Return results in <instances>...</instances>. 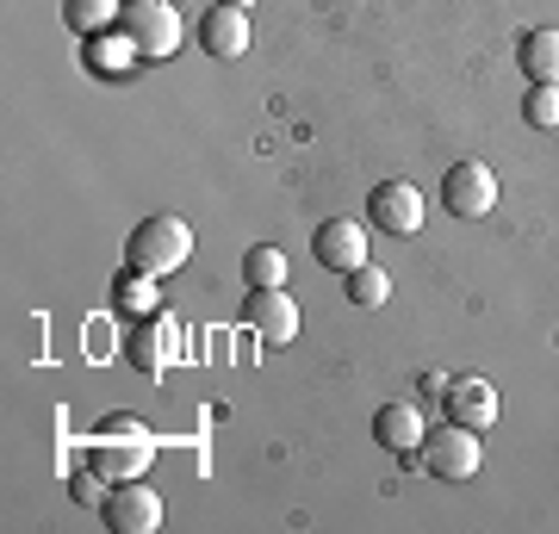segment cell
<instances>
[{"instance_id":"6da1fadb","label":"cell","mask_w":559,"mask_h":534,"mask_svg":"<svg viewBox=\"0 0 559 534\" xmlns=\"http://www.w3.org/2000/svg\"><path fill=\"white\" fill-rule=\"evenodd\" d=\"M187 256H193V224L175 218V212L143 218L138 230H131V242H124V268H138V274H150V280L187 268Z\"/></svg>"},{"instance_id":"7a4b0ae2","label":"cell","mask_w":559,"mask_h":534,"mask_svg":"<svg viewBox=\"0 0 559 534\" xmlns=\"http://www.w3.org/2000/svg\"><path fill=\"white\" fill-rule=\"evenodd\" d=\"M150 454H156V441H150V429H143L138 416H112V423H100V436L87 448V466L106 485H124V478H138L150 466Z\"/></svg>"},{"instance_id":"3957f363","label":"cell","mask_w":559,"mask_h":534,"mask_svg":"<svg viewBox=\"0 0 559 534\" xmlns=\"http://www.w3.org/2000/svg\"><path fill=\"white\" fill-rule=\"evenodd\" d=\"M124 38L138 44L143 62L175 57L180 50V7L175 0H124Z\"/></svg>"},{"instance_id":"277c9868","label":"cell","mask_w":559,"mask_h":534,"mask_svg":"<svg viewBox=\"0 0 559 534\" xmlns=\"http://www.w3.org/2000/svg\"><path fill=\"white\" fill-rule=\"evenodd\" d=\"M423 466L436 478H448V485H460V478H473L479 473V429H466V423H441V429H429L423 436Z\"/></svg>"},{"instance_id":"5b68a950","label":"cell","mask_w":559,"mask_h":534,"mask_svg":"<svg viewBox=\"0 0 559 534\" xmlns=\"http://www.w3.org/2000/svg\"><path fill=\"white\" fill-rule=\"evenodd\" d=\"M311 256L330 268V274H355L373 261V242H367V224L360 218H323L318 237H311Z\"/></svg>"},{"instance_id":"8992f818","label":"cell","mask_w":559,"mask_h":534,"mask_svg":"<svg viewBox=\"0 0 559 534\" xmlns=\"http://www.w3.org/2000/svg\"><path fill=\"white\" fill-rule=\"evenodd\" d=\"M441 199H448L454 218H485V212L498 205V175H491L485 162H454L448 180H441Z\"/></svg>"},{"instance_id":"52a82bcc","label":"cell","mask_w":559,"mask_h":534,"mask_svg":"<svg viewBox=\"0 0 559 534\" xmlns=\"http://www.w3.org/2000/svg\"><path fill=\"white\" fill-rule=\"evenodd\" d=\"M242 323L261 336V348H286V342L299 336V305L286 298V286H267V293H249Z\"/></svg>"},{"instance_id":"ba28073f","label":"cell","mask_w":559,"mask_h":534,"mask_svg":"<svg viewBox=\"0 0 559 534\" xmlns=\"http://www.w3.org/2000/svg\"><path fill=\"white\" fill-rule=\"evenodd\" d=\"M367 218L380 224L385 237H417L423 230V193L411 180H380L367 199Z\"/></svg>"},{"instance_id":"9c48e42d","label":"cell","mask_w":559,"mask_h":534,"mask_svg":"<svg viewBox=\"0 0 559 534\" xmlns=\"http://www.w3.org/2000/svg\"><path fill=\"white\" fill-rule=\"evenodd\" d=\"M106 510V529L112 534H156L162 529V497L150 491V485H112V497L100 503Z\"/></svg>"},{"instance_id":"30bf717a","label":"cell","mask_w":559,"mask_h":534,"mask_svg":"<svg viewBox=\"0 0 559 534\" xmlns=\"http://www.w3.org/2000/svg\"><path fill=\"white\" fill-rule=\"evenodd\" d=\"M175 342H180V323L175 317H162V311H143V323L131 330V367L138 373H150V379H162V367L175 360Z\"/></svg>"},{"instance_id":"8fae6325","label":"cell","mask_w":559,"mask_h":534,"mask_svg":"<svg viewBox=\"0 0 559 534\" xmlns=\"http://www.w3.org/2000/svg\"><path fill=\"white\" fill-rule=\"evenodd\" d=\"M423 411L411 404V397H392V404H380L373 411V441H380L385 454H399V460H411V454H423Z\"/></svg>"},{"instance_id":"7c38bea8","label":"cell","mask_w":559,"mask_h":534,"mask_svg":"<svg viewBox=\"0 0 559 534\" xmlns=\"http://www.w3.org/2000/svg\"><path fill=\"white\" fill-rule=\"evenodd\" d=\"M441 404H448V423H466V429H491L498 423V392L485 379H448Z\"/></svg>"},{"instance_id":"4fadbf2b","label":"cell","mask_w":559,"mask_h":534,"mask_svg":"<svg viewBox=\"0 0 559 534\" xmlns=\"http://www.w3.org/2000/svg\"><path fill=\"white\" fill-rule=\"evenodd\" d=\"M200 44L212 50V57L237 62L242 50H249V13H242V7H212V13L200 20Z\"/></svg>"},{"instance_id":"5bb4252c","label":"cell","mask_w":559,"mask_h":534,"mask_svg":"<svg viewBox=\"0 0 559 534\" xmlns=\"http://www.w3.org/2000/svg\"><path fill=\"white\" fill-rule=\"evenodd\" d=\"M516 57H522V75H528V81H547V87H559V25H540V32H528Z\"/></svg>"},{"instance_id":"9a60e30c","label":"cell","mask_w":559,"mask_h":534,"mask_svg":"<svg viewBox=\"0 0 559 534\" xmlns=\"http://www.w3.org/2000/svg\"><path fill=\"white\" fill-rule=\"evenodd\" d=\"M62 20L75 25L81 38H100L112 20H124V0H69V7H62Z\"/></svg>"},{"instance_id":"2e32d148","label":"cell","mask_w":559,"mask_h":534,"mask_svg":"<svg viewBox=\"0 0 559 534\" xmlns=\"http://www.w3.org/2000/svg\"><path fill=\"white\" fill-rule=\"evenodd\" d=\"M242 280H249V293H267V286H286V256H280L274 242H255V249L242 256Z\"/></svg>"},{"instance_id":"e0dca14e","label":"cell","mask_w":559,"mask_h":534,"mask_svg":"<svg viewBox=\"0 0 559 534\" xmlns=\"http://www.w3.org/2000/svg\"><path fill=\"white\" fill-rule=\"evenodd\" d=\"M385 298H392V274H385L380 261H367V268H355V274H348V305H360V311H380Z\"/></svg>"},{"instance_id":"ac0fdd59","label":"cell","mask_w":559,"mask_h":534,"mask_svg":"<svg viewBox=\"0 0 559 534\" xmlns=\"http://www.w3.org/2000/svg\"><path fill=\"white\" fill-rule=\"evenodd\" d=\"M87 62H94L100 75H124V69H131V62H143V57H138V44H131V38H94Z\"/></svg>"},{"instance_id":"d6986e66","label":"cell","mask_w":559,"mask_h":534,"mask_svg":"<svg viewBox=\"0 0 559 534\" xmlns=\"http://www.w3.org/2000/svg\"><path fill=\"white\" fill-rule=\"evenodd\" d=\"M522 112H528V124H540V131H554V124H559V87L535 81V87H528V99H522Z\"/></svg>"},{"instance_id":"ffe728a7","label":"cell","mask_w":559,"mask_h":534,"mask_svg":"<svg viewBox=\"0 0 559 534\" xmlns=\"http://www.w3.org/2000/svg\"><path fill=\"white\" fill-rule=\"evenodd\" d=\"M124 305V311H156V293H150V274H138V268H131V274L119 280V293H112Z\"/></svg>"},{"instance_id":"44dd1931","label":"cell","mask_w":559,"mask_h":534,"mask_svg":"<svg viewBox=\"0 0 559 534\" xmlns=\"http://www.w3.org/2000/svg\"><path fill=\"white\" fill-rule=\"evenodd\" d=\"M224 7H242V13H249V7H255V0H224Z\"/></svg>"}]
</instances>
